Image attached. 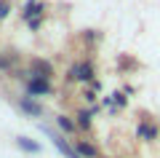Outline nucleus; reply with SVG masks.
I'll return each mask as SVG.
<instances>
[{
	"label": "nucleus",
	"instance_id": "obj_1",
	"mask_svg": "<svg viewBox=\"0 0 160 158\" xmlns=\"http://www.w3.org/2000/svg\"><path fill=\"white\" fill-rule=\"evenodd\" d=\"M22 16H24V22H27L32 30H38L40 24H43V3H40V0H27Z\"/></svg>",
	"mask_w": 160,
	"mask_h": 158
},
{
	"label": "nucleus",
	"instance_id": "obj_2",
	"mask_svg": "<svg viewBox=\"0 0 160 158\" xmlns=\"http://www.w3.org/2000/svg\"><path fill=\"white\" fill-rule=\"evenodd\" d=\"M69 80H80V83H88V80H93V64L88 62V59H83V62H75L72 67H69Z\"/></svg>",
	"mask_w": 160,
	"mask_h": 158
},
{
	"label": "nucleus",
	"instance_id": "obj_3",
	"mask_svg": "<svg viewBox=\"0 0 160 158\" xmlns=\"http://www.w3.org/2000/svg\"><path fill=\"white\" fill-rule=\"evenodd\" d=\"M51 94V80L48 78H29L27 80V96H46Z\"/></svg>",
	"mask_w": 160,
	"mask_h": 158
},
{
	"label": "nucleus",
	"instance_id": "obj_4",
	"mask_svg": "<svg viewBox=\"0 0 160 158\" xmlns=\"http://www.w3.org/2000/svg\"><path fill=\"white\" fill-rule=\"evenodd\" d=\"M29 70H32V78H51V73H53V67L48 62H43V59H32Z\"/></svg>",
	"mask_w": 160,
	"mask_h": 158
},
{
	"label": "nucleus",
	"instance_id": "obj_5",
	"mask_svg": "<svg viewBox=\"0 0 160 158\" xmlns=\"http://www.w3.org/2000/svg\"><path fill=\"white\" fill-rule=\"evenodd\" d=\"M136 134H139V139L152 142V139H158V126H152L149 121H142V123L136 126Z\"/></svg>",
	"mask_w": 160,
	"mask_h": 158
},
{
	"label": "nucleus",
	"instance_id": "obj_6",
	"mask_svg": "<svg viewBox=\"0 0 160 158\" xmlns=\"http://www.w3.org/2000/svg\"><path fill=\"white\" fill-rule=\"evenodd\" d=\"M19 107H22L27 115H35V118H38V115H43V107H40L35 99H29V96H22V99H19Z\"/></svg>",
	"mask_w": 160,
	"mask_h": 158
},
{
	"label": "nucleus",
	"instance_id": "obj_7",
	"mask_svg": "<svg viewBox=\"0 0 160 158\" xmlns=\"http://www.w3.org/2000/svg\"><path fill=\"white\" fill-rule=\"evenodd\" d=\"M53 142H56V147H59V150H62V153H64L67 158H83V155H80V153L75 150V147L69 145L67 139H62V137H53Z\"/></svg>",
	"mask_w": 160,
	"mask_h": 158
},
{
	"label": "nucleus",
	"instance_id": "obj_8",
	"mask_svg": "<svg viewBox=\"0 0 160 158\" xmlns=\"http://www.w3.org/2000/svg\"><path fill=\"white\" fill-rule=\"evenodd\" d=\"M56 123H59V129H62L64 134H75V131H78V123H75L69 115H56Z\"/></svg>",
	"mask_w": 160,
	"mask_h": 158
},
{
	"label": "nucleus",
	"instance_id": "obj_9",
	"mask_svg": "<svg viewBox=\"0 0 160 158\" xmlns=\"http://www.w3.org/2000/svg\"><path fill=\"white\" fill-rule=\"evenodd\" d=\"M78 153H80V155H86V158H96L99 155V150L88 139H78Z\"/></svg>",
	"mask_w": 160,
	"mask_h": 158
},
{
	"label": "nucleus",
	"instance_id": "obj_10",
	"mask_svg": "<svg viewBox=\"0 0 160 158\" xmlns=\"http://www.w3.org/2000/svg\"><path fill=\"white\" fill-rule=\"evenodd\" d=\"M16 145L22 147V150H27V153H38V150H40V145H38V142L27 139V137H19V139H16Z\"/></svg>",
	"mask_w": 160,
	"mask_h": 158
},
{
	"label": "nucleus",
	"instance_id": "obj_11",
	"mask_svg": "<svg viewBox=\"0 0 160 158\" xmlns=\"http://www.w3.org/2000/svg\"><path fill=\"white\" fill-rule=\"evenodd\" d=\"M75 123H78V129H83V131H88L91 129V113H78V118H75Z\"/></svg>",
	"mask_w": 160,
	"mask_h": 158
},
{
	"label": "nucleus",
	"instance_id": "obj_12",
	"mask_svg": "<svg viewBox=\"0 0 160 158\" xmlns=\"http://www.w3.org/2000/svg\"><path fill=\"white\" fill-rule=\"evenodd\" d=\"M112 102L118 105V107H123V105H126V96L123 94H112Z\"/></svg>",
	"mask_w": 160,
	"mask_h": 158
},
{
	"label": "nucleus",
	"instance_id": "obj_13",
	"mask_svg": "<svg viewBox=\"0 0 160 158\" xmlns=\"http://www.w3.org/2000/svg\"><path fill=\"white\" fill-rule=\"evenodd\" d=\"M6 16H8V3L0 0V19H6Z\"/></svg>",
	"mask_w": 160,
	"mask_h": 158
}]
</instances>
